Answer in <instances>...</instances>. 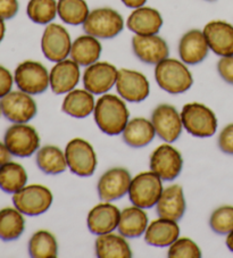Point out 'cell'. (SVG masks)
I'll return each mask as SVG.
<instances>
[{
  "mask_svg": "<svg viewBox=\"0 0 233 258\" xmlns=\"http://www.w3.org/2000/svg\"><path fill=\"white\" fill-rule=\"evenodd\" d=\"M98 127L108 136H118L129 123L130 112L125 102L115 95H104L93 110Z\"/></svg>",
  "mask_w": 233,
  "mask_h": 258,
  "instance_id": "obj_1",
  "label": "cell"
},
{
  "mask_svg": "<svg viewBox=\"0 0 233 258\" xmlns=\"http://www.w3.org/2000/svg\"><path fill=\"white\" fill-rule=\"evenodd\" d=\"M155 78L158 86L172 95L188 91L194 83L192 74L185 63L171 58L164 59L156 65Z\"/></svg>",
  "mask_w": 233,
  "mask_h": 258,
  "instance_id": "obj_2",
  "label": "cell"
},
{
  "mask_svg": "<svg viewBox=\"0 0 233 258\" xmlns=\"http://www.w3.org/2000/svg\"><path fill=\"white\" fill-rule=\"evenodd\" d=\"M124 20L119 12L113 8L102 7L89 13L83 30L97 39H111L122 32Z\"/></svg>",
  "mask_w": 233,
  "mask_h": 258,
  "instance_id": "obj_3",
  "label": "cell"
},
{
  "mask_svg": "<svg viewBox=\"0 0 233 258\" xmlns=\"http://www.w3.org/2000/svg\"><path fill=\"white\" fill-rule=\"evenodd\" d=\"M181 118L183 126L194 137L208 138L217 130V118L214 112L199 102L185 105Z\"/></svg>",
  "mask_w": 233,
  "mask_h": 258,
  "instance_id": "obj_4",
  "label": "cell"
},
{
  "mask_svg": "<svg viewBox=\"0 0 233 258\" xmlns=\"http://www.w3.org/2000/svg\"><path fill=\"white\" fill-rule=\"evenodd\" d=\"M163 194L162 179L154 172H143L132 179L129 197L134 206L140 208L154 207Z\"/></svg>",
  "mask_w": 233,
  "mask_h": 258,
  "instance_id": "obj_5",
  "label": "cell"
},
{
  "mask_svg": "<svg viewBox=\"0 0 233 258\" xmlns=\"http://www.w3.org/2000/svg\"><path fill=\"white\" fill-rule=\"evenodd\" d=\"M52 194L47 186L41 184L25 185L13 194V204L22 214L39 216L46 213L52 204Z\"/></svg>",
  "mask_w": 233,
  "mask_h": 258,
  "instance_id": "obj_6",
  "label": "cell"
},
{
  "mask_svg": "<svg viewBox=\"0 0 233 258\" xmlns=\"http://www.w3.org/2000/svg\"><path fill=\"white\" fill-rule=\"evenodd\" d=\"M4 142L13 156L25 158L32 156L39 149L40 137L33 126L26 123H14L7 128Z\"/></svg>",
  "mask_w": 233,
  "mask_h": 258,
  "instance_id": "obj_7",
  "label": "cell"
},
{
  "mask_svg": "<svg viewBox=\"0 0 233 258\" xmlns=\"http://www.w3.org/2000/svg\"><path fill=\"white\" fill-rule=\"evenodd\" d=\"M14 81L21 91L29 95H40L48 89L50 78L46 66L39 61L25 60L16 68Z\"/></svg>",
  "mask_w": 233,
  "mask_h": 258,
  "instance_id": "obj_8",
  "label": "cell"
},
{
  "mask_svg": "<svg viewBox=\"0 0 233 258\" xmlns=\"http://www.w3.org/2000/svg\"><path fill=\"white\" fill-rule=\"evenodd\" d=\"M65 157L71 172L79 176H91L97 167V156L88 141L75 138L66 146Z\"/></svg>",
  "mask_w": 233,
  "mask_h": 258,
  "instance_id": "obj_9",
  "label": "cell"
},
{
  "mask_svg": "<svg viewBox=\"0 0 233 258\" xmlns=\"http://www.w3.org/2000/svg\"><path fill=\"white\" fill-rule=\"evenodd\" d=\"M0 107L8 121L13 123H28L35 115L37 104L31 95L24 91H11L0 99Z\"/></svg>",
  "mask_w": 233,
  "mask_h": 258,
  "instance_id": "obj_10",
  "label": "cell"
},
{
  "mask_svg": "<svg viewBox=\"0 0 233 258\" xmlns=\"http://www.w3.org/2000/svg\"><path fill=\"white\" fill-rule=\"evenodd\" d=\"M72 41L67 30L60 24L49 23L41 39V49L44 57L50 61H61L71 54Z\"/></svg>",
  "mask_w": 233,
  "mask_h": 258,
  "instance_id": "obj_11",
  "label": "cell"
},
{
  "mask_svg": "<svg viewBox=\"0 0 233 258\" xmlns=\"http://www.w3.org/2000/svg\"><path fill=\"white\" fill-rule=\"evenodd\" d=\"M183 167L181 154L169 145H162L150 156V170L163 181H173L180 175Z\"/></svg>",
  "mask_w": 233,
  "mask_h": 258,
  "instance_id": "obj_12",
  "label": "cell"
},
{
  "mask_svg": "<svg viewBox=\"0 0 233 258\" xmlns=\"http://www.w3.org/2000/svg\"><path fill=\"white\" fill-rule=\"evenodd\" d=\"M151 123L155 127L156 135L168 144L177 141L182 133L181 115L171 105L157 106L152 112Z\"/></svg>",
  "mask_w": 233,
  "mask_h": 258,
  "instance_id": "obj_13",
  "label": "cell"
},
{
  "mask_svg": "<svg viewBox=\"0 0 233 258\" xmlns=\"http://www.w3.org/2000/svg\"><path fill=\"white\" fill-rule=\"evenodd\" d=\"M115 86L119 95L130 102H141L147 99L150 92L147 78L133 70H120Z\"/></svg>",
  "mask_w": 233,
  "mask_h": 258,
  "instance_id": "obj_14",
  "label": "cell"
},
{
  "mask_svg": "<svg viewBox=\"0 0 233 258\" xmlns=\"http://www.w3.org/2000/svg\"><path fill=\"white\" fill-rule=\"evenodd\" d=\"M119 71L107 61H96L87 66L83 73L84 89L93 95H102L109 91L116 84Z\"/></svg>",
  "mask_w": 233,
  "mask_h": 258,
  "instance_id": "obj_15",
  "label": "cell"
},
{
  "mask_svg": "<svg viewBox=\"0 0 233 258\" xmlns=\"http://www.w3.org/2000/svg\"><path fill=\"white\" fill-rule=\"evenodd\" d=\"M134 55L146 64L157 65L159 61L168 58V46L163 38L157 34L139 35L132 38Z\"/></svg>",
  "mask_w": 233,
  "mask_h": 258,
  "instance_id": "obj_16",
  "label": "cell"
},
{
  "mask_svg": "<svg viewBox=\"0 0 233 258\" xmlns=\"http://www.w3.org/2000/svg\"><path fill=\"white\" fill-rule=\"evenodd\" d=\"M131 175L125 168H111L101 175L98 182V194L104 202H113L129 194Z\"/></svg>",
  "mask_w": 233,
  "mask_h": 258,
  "instance_id": "obj_17",
  "label": "cell"
},
{
  "mask_svg": "<svg viewBox=\"0 0 233 258\" xmlns=\"http://www.w3.org/2000/svg\"><path fill=\"white\" fill-rule=\"evenodd\" d=\"M203 32L214 54L233 56V25L224 21H212L206 24Z\"/></svg>",
  "mask_w": 233,
  "mask_h": 258,
  "instance_id": "obj_18",
  "label": "cell"
},
{
  "mask_svg": "<svg viewBox=\"0 0 233 258\" xmlns=\"http://www.w3.org/2000/svg\"><path fill=\"white\" fill-rule=\"evenodd\" d=\"M121 212L114 205L106 202L92 208L88 214V229L92 234L101 235L118 229Z\"/></svg>",
  "mask_w": 233,
  "mask_h": 258,
  "instance_id": "obj_19",
  "label": "cell"
},
{
  "mask_svg": "<svg viewBox=\"0 0 233 258\" xmlns=\"http://www.w3.org/2000/svg\"><path fill=\"white\" fill-rule=\"evenodd\" d=\"M209 47L204 32L190 30L183 35L179 43V55L185 64L197 65L208 56Z\"/></svg>",
  "mask_w": 233,
  "mask_h": 258,
  "instance_id": "obj_20",
  "label": "cell"
},
{
  "mask_svg": "<svg viewBox=\"0 0 233 258\" xmlns=\"http://www.w3.org/2000/svg\"><path fill=\"white\" fill-rule=\"evenodd\" d=\"M80 65L73 59L57 61L49 73L50 87L55 95H63L73 90L80 81Z\"/></svg>",
  "mask_w": 233,
  "mask_h": 258,
  "instance_id": "obj_21",
  "label": "cell"
},
{
  "mask_svg": "<svg viewBox=\"0 0 233 258\" xmlns=\"http://www.w3.org/2000/svg\"><path fill=\"white\" fill-rule=\"evenodd\" d=\"M127 26L130 31L139 35L157 34L163 26V17L155 8L142 6L131 13Z\"/></svg>",
  "mask_w": 233,
  "mask_h": 258,
  "instance_id": "obj_22",
  "label": "cell"
},
{
  "mask_svg": "<svg viewBox=\"0 0 233 258\" xmlns=\"http://www.w3.org/2000/svg\"><path fill=\"white\" fill-rule=\"evenodd\" d=\"M156 206L157 214L162 219L181 220L186 212V199L182 186L174 184L164 189Z\"/></svg>",
  "mask_w": 233,
  "mask_h": 258,
  "instance_id": "obj_23",
  "label": "cell"
},
{
  "mask_svg": "<svg viewBox=\"0 0 233 258\" xmlns=\"http://www.w3.org/2000/svg\"><path fill=\"white\" fill-rule=\"evenodd\" d=\"M180 234L177 221L162 219L151 222L145 232V241L155 247H167L176 241Z\"/></svg>",
  "mask_w": 233,
  "mask_h": 258,
  "instance_id": "obj_24",
  "label": "cell"
},
{
  "mask_svg": "<svg viewBox=\"0 0 233 258\" xmlns=\"http://www.w3.org/2000/svg\"><path fill=\"white\" fill-rule=\"evenodd\" d=\"M101 49L99 40L90 34H86L74 40L70 55L80 66H90L99 60Z\"/></svg>",
  "mask_w": 233,
  "mask_h": 258,
  "instance_id": "obj_25",
  "label": "cell"
},
{
  "mask_svg": "<svg viewBox=\"0 0 233 258\" xmlns=\"http://www.w3.org/2000/svg\"><path fill=\"white\" fill-rule=\"evenodd\" d=\"M93 93L82 89L72 90L63 101L62 109L65 114L75 118L88 117L95 110Z\"/></svg>",
  "mask_w": 233,
  "mask_h": 258,
  "instance_id": "obj_26",
  "label": "cell"
},
{
  "mask_svg": "<svg viewBox=\"0 0 233 258\" xmlns=\"http://www.w3.org/2000/svg\"><path fill=\"white\" fill-rule=\"evenodd\" d=\"M122 135L125 144L133 148H141L154 140L156 131L149 119L137 117L127 124Z\"/></svg>",
  "mask_w": 233,
  "mask_h": 258,
  "instance_id": "obj_27",
  "label": "cell"
},
{
  "mask_svg": "<svg viewBox=\"0 0 233 258\" xmlns=\"http://www.w3.org/2000/svg\"><path fill=\"white\" fill-rule=\"evenodd\" d=\"M148 228V216L143 208L128 207L121 212L119 232L125 238H138L145 234Z\"/></svg>",
  "mask_w": 233,
  "mask_h": 258,
  "instance_id": "obj_28",
  "label": "cell"
},
{
  "mask_svg": "<svg viewBox=\"0 0 233 258\" xmlns=\"http://www.w3.org/2000/svg\"><path fill=\"white\" fill-rule=\"evenodd\" d=\"M96 255L99 258H130L132 251L122 234L106 233L98 235L96 240Z\"/></svg>",
  "mask_w": 233,
  "mask_h": 258,
  "instance_id": "obj_29",
  "label": "cell"
},
{
  "mask_svg": "<svg viewBox=\"0 0 233 258\" xmlns=\"http://www.w3.org/2000/svg\"><path fill=\"white\" fill-rule=\"evenodd\" d=\"M23 215L16 207L0 210V239L4 241H13L23 234L25 230Z\"/></svg>",
  "mask_w": 233,
  "mask_h": 258,
  "instance_id": "obj_30",
  "label": "cell"
},
{
  "mask_svg": "<svg viewBox=\"0 0 233 258\" xmlns=\"http://www.w3.org/2000/svg\"><path fill=\"white\" fill-rule=\"evenodd\" d=\"M37 165L46 174H60L67 168L65 153L56 146H44L37 154Z\"/></svg>",
  "mask_w": 233,
  "mask_h": 258,
  "instance_id": "obj_31",
  "label": "cell"
},
{
  "mask_svg": "<svg viewBox=\"0 0 233 258\" xmlns=\"http://www.w3.org/2000/svg\"><path fill=\"white\" fill-rule=\"evenodd\" d=\"M28 173L19 163L8 162L0 166V189L7 194H15L24 188Z\"/></svg>",
  "mask_w": 233,
  "mask_h": 258,
  "instance_id": "obj_32",
  "label": "cell"
},
{
  "mask_svg": "<svg viewBox=\"0 0 233 258\" xmlns=\"http://www.w3.org/2000/svg\"><path fill=\"white\" fill-rule=\"evenodd\" d=\"M57 13L64 23L81 25L86 22L90 11L84 0H58Z\"/></svg>",
  "mask_w": 233,
  "mask_h": 258,
  "instance_id": "obj_33",
  "label": "cell"
},
{
  "mask_svg": "<svg viewBox=\"0 0 233 258\" xmlns=\"http://www.w3.org/2000/svg\"><path fill=\"white\" fill-rule=\"evenodd\" d=\"M29 252L33 258L57 257L58 246L56 238L48 231H38L30 239Z\"/></svg>",
  "mask_w": 233,
  "mask_h": 258,
  "instance_id": "obj_34",
  "label": "cell"
},
{
  "mask_svg": "<svg viewBox=\"0 0 233 258\" xmlns=\"http://www.w3.org/2000/svg\"><path fill=\"white\" fill-rule=\"evenodd\" d=\"M26 14L34 23L49 24L58 14L56 0H30Z\"/></svg>",
  "mask_w": 233,
  "mask_h": 258,
  "instance_id": "obj_35",
  "label": "cell"
},
{
  "mask_svg": "<svg viewBox=\"0 0 233 258\" xmlns=\"http://www.w3.org/2000/svg\"><path fill=\"white\" fill-rule=\"evenodd\" d=\"M209 225L215 233L228 234L233 230V206H222L210 215Z\"/></svg>",
  "mask_w": 233,
  "mask_h": 258,
  "instance_id": "obj_36",
  "label": "cell"
},
{
  "mask_svg": "<svg viewBox=\"0 0 233 258\" xmlns=\"http://www.w3.org/2000/svg\"><path fill=\"white\" fill-rule=\"evenodd\" d=\"M169 258H199L201 257L200 248L189 238L177 239L168 249Z\"/></svg>",
  "mask_w": 233,
  "mask_h": 258,
  "instance_id": "obj_37",
  "label": "cell"
},
{
  "mask_svg": "<svg viewBox=\"0 0 233 258\" xmlns=\"http://www.w3.org/2000/svg\"><path fill=\"white\" fill-rule=\"evenodd\" d=\"M218 147L223 153L233 155V124H228L219 133Z\"/></svg>",
  "mask_w": 233,
  "mask_h": 258,
  "instance_id": "obj_38",
  "label": "cell"
},
{
  "mask_svg": "<svg viewBox=\"0 0 233 258\" xmlns=\"http://www.w3.org/2000/svg\"><path fill=\"white\" fill-rule=\"evenodd\" d=\"M217 71L224 81L233 86V56L222 57L217 63Z\"/></svg>",
  "mask_w": 233,
  "mask_h": 258,
  "instance_id": "obj_39",
  "label": "cell"
},
{
  "mask_svg": "<svg viewBox=\"0 0 233 258\" xmlns=\"http://www.w3.org/2000/svg\"><path fill=\"white\" fill-rule=\"evenodd\" d=\"M19 2L17 0H0V19L11 20L19 13Z\"/></svg>",
  "mask_w": 233,
  "mask_h": 258,
  "instance_id": "obj_40",
  "label": "cell"
},
{
  "mask_svg": "<svg viewBox=\"0 0 233 258\" xmlns=\"http://www.w3.org/2000/svg\"><path fill=\"white\" fill-rule=\"evenodd\" d=\"M14 82V78L10 71L0 65V99L12 91Z\"/></svg>",
  "mask_w": 233,
  "mask_h": 258,
  "instance_id": "obj_41",
  "label": "cell"
},
{
  "mask_svg": "<svg viewBox=\"0 0 233 258\" xmlns=\"http://www.w3.org/2000/svg\"><path fill=\"white\" fill-rule=\"evenodd\" d=\"M12 154L11 151L8 150V148L5 145V142H0V166H3L4 164H6L11 161Z\"/></svg>",
  "mask_w": 233,
  "mask_h": 258,
  "instance_id": "obj_42",
  "label": "cell"
},
{
  "mask_svg": "<svg viewBox=\"0 0 233 258\" xmlns=\"http://www.w3.org/2000/svg\"><path fill=\"white\" fill-rule=\"evenodd\" d=\"M146 2L147 0H122V3L125 6L129 8H133V10H136V8H139V7H142L146 4Z\"/></svg>",
  "mask_w": 233,
  "mask_h": 258,
  "instance_id": "obj_43",
  "label": "cell"
},
{
  "mask_svg": "<svg viewBox=\"0 0 233 258\" xmlns=\"http://www.w3.org/2000/svg\"><path fill=\"white\" fill-rule=\"evenodd\" d=\"M5 33H6V25H5V22H4L3 19H0V43L5 38Z\"/></svg>",
  "mask_w": 233,
  "mask_h": 258,
  "instance_id": "obj_44",
  "label": "cell"
},
{
  "mask_svg": "<svg viewBox=\"0 0 233 258\" xmlns=\"http://www.w3.org/2000/svg\"><path fill=\"white\" fill-rule=\"evenodd\" d=\"M226 246H227V248L230 249V250L233 252V230L231 231L230 233L227 234V238H226Z\"/></svg>",
  "mask_w": 233,
  "mask_h": 258,
  "instance_id": "obj_45",
  "label": "cell"
},
{
  "mask_svg": "<svg viewBox=\"0 0 233 258\" xmlns=\"http://www.w3.org/2000/svg\"><path fill=\"white\" fill-rule=\"evenodd\" d=\"M206 2H216V0H206Z\"/></svg>",
  "mask_w": 233,
  "mask_h": 258,
  "instance_id": "obj_46",
  "label": "cell"
},
{
  "mask_svg": "<svg viewBox=\"0 0 233 258\" xmlns=\"http://www.w3.org/2000/svg\"><path fill=\"white\" fill-rule=\"evenodd\" d=\"M0 115H2V107H0Z\"/></svg>",
  "mask_w": 233,
  "mask_h": 258,
  "instance_id": "obj_47",
  "label": "cell"
}]
</instances>
